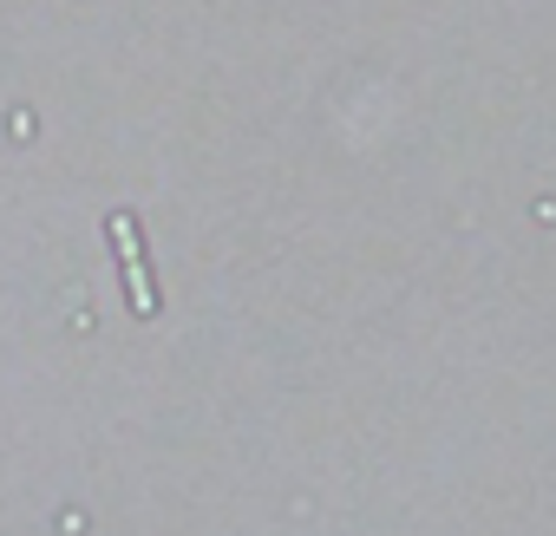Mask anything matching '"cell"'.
Returning a JSON list of instances; mask_svg holds the SVG:
<instances>
[{"mask_svg":"<svg viewBox=\"0 0 556 536\" xmlns=\"http://www.w3.org/2000/svg\"><path fill=\"white\" fill-rule=\"evenodd\" d=\"M112 235H118V248H125L131 308H138V315H157V289H151V276H144V255H138V229H131V216H118V222H112Z\"/></svg>","mask_w":556,"mask_h":536,"instance_id":"obj_1","label":"cell"}]
</instances>
